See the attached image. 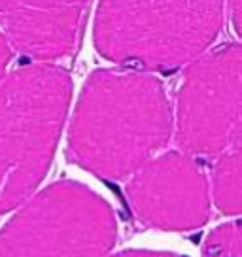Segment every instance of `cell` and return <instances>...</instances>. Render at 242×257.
<instances>
[{"mask_svg":"<svg viewBox=\"0 0 242 257\" xmlns=\"http://www.w3.org/2000/svg\"><path fill=\"white\" fill-rule=\"evenodd\" d=\"M163 83L142 70H97L81 89L68 128V157L106 180H123L172 137Z\"/></svg>","mask_w":242,"mask_h":257,"instance_id":"1","label":"cell"},{"mask_svg":"<svg viewBox=\"0 0 242 257\" xmlns=\"http://www.w3.org/2000/svg\"><path fill=\"white\" fill-rule=\"evenodd\" d=\"M70 98V76L55 64L0 78V214L21 206L44 180Z\"/></svg>","mask_w":242,"mask_h":257,"instance_id":"2","label":"cell"},{"mask_svg":"<svg viewBox=\"0 0 242 257\" xmlns=\"http://www.w3.org/2000/svg\"><path fill=\"white\" fill-rule=\"evenodd\" d=\"M223 10L225 0H100L95 46L123 68L169 72L206 51Z\"/></svg>","mask_w":242,"mask_h":257,"instance_id":"3","label":"cell"},{"mask_svg":"<svg viewBox=\"0 0 242 257\" xmlns=\"http://www.w3.org/2000/svg\"><path fill=\"white\" fill-rule=\"evenodd\" d=\"M0 231V257H104L117 240L110 204L78 182L29 197Z\"/></svg>","mask_w":242,"mask_h":257,"instance_id":"4","label":"cell"},{"mask_svg":"<svg viewBox=\"0 0 242 257\" xmlns=\"http://www.w3.org/2000/svg\"><path fill=\"white\" fill-rule=\"evenodd\" d=\"M242 55L238 44L204 51L186 68L176 98L172 133L191 157L216 159L240 131Z\"/></svg>","mask_w":242,"mask_h":257,"instance_id":"5","label":"cell"},{"mask_svg":"<svg viewBox=\"0 0 242 257\" xmlns=\"http://www.w3.org/2000/svg\"><path fill=\"white\" fill-rule=\"evenodd\" d=\"M127 199L142 223L159 231H193L210 216V185L197 157L155 155L131 174Z\"/></svg>","mask_w":242,"mask_h":257,"instance_id":"6","label":"cell"},{"mask_svg":"<svg viewBox=\"0 0 242 257\" xmlns=\"http://www.w3.org/2000/svg\"><path fill=\"white\" fill-rule=\"evenodd\" d=\"M91 0H0V31L10 48L49 64L70 55Z\"/></svg>","mask_w":242,"mask_h":257,"instance_id":"7","label":"cell"},{"mask_svg":"<svg viewBox=\"0 0 242 257\" xmlns=\"http://www.w3.org/2000/svg\"><path fill=\"white\" fill-rule=\"evenodd\" d=\"M242 148L240 138L233 140L223 152L216 157V167L212 174V191L214 204L227 216H238L242 208Z\"/></svg>","mask_w":242,"mask_h":257,"instance_id":"8","label":"cell"},{"mask_svg":"<svg viewBox=\"0 0 242 257\" xmlns=\"http://www.w3.org/2000/svg\"><path fill=\"white\" fill-rule=\"evenodd\" d=\"M240 223L219 225L208 234L204 242L202 255L204 257H240Z\"/></svg>","mask_w":242,"mask_h":257,"instance_id":"9","label":"cell"},{"mask_svg":"<svg viewBox=\"0 0 242 257\" xmlns=\"http://www.w3.org/2000/svg\"><path fill=\"white\" fill-rule=\"evenodd\" d=\"M104 257H182V255L165 253V251H148V249H127V251H119V253L104 255Z\"/></svg>","mask_w":242,"mask_h":257,"instance_id":"10","label":"cell"},{"mask_svg":"<svg viewBox=\"0 0 242 257\" xmlns=\"http://www.w3.org/2000/svg\"><path fill=\"white\" fill-rule=\"evenodd\" d=\"M10 59H12V48H10L4 32L0 31V78L4 76V70H6V66H8Z\"/></svg>","mask_w":242,"mask_h":257,"instance_id":"11","label":"cell"}]
</instances>
